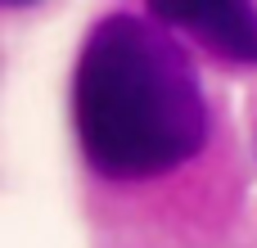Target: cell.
Instances as JSON below:
<instances>
[{
	"mask_svg": "<svg viewBox=\"0 0 257 248\" xmlns=\"http://www.w3.org/2000/svg\"><path fill=\"white\" fill-rule=\"evenodd\" d=\"M72 117L95 172L131 181L194 158L208 140V104L194 63L158 18H104L72 77Z\"/></svg>",
	"mask_w": 257,
	"mask_h": 248,
	"instance_id": "obj_1",
	"label": "cell"
},
{
	"mask_svg": "<svg viewBox=\"0 0 257 248\" xmlns=\"http://www.w3.org/2000/svg\"><path fill=\"white\" fill-rule=\"evenodd\" d=\"M158 23H172L181 32H194L217 54L235 63H257V14L248 5H167L158 0L149 9Z\"/></svg>",
	"mask_w": 257,
	"mask_h": 248,
	"instance_id": "obj_2",
	"label": "cell"
}]
</instances>
